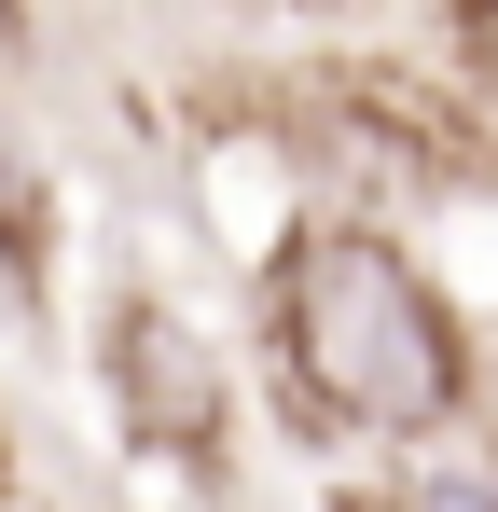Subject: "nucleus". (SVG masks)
Segmentation results:
<instances>
[{
  "mask_svg": "<svg viewBox=\"0 0 498 512\" xmlns=\"http://www.w3.org/2000/svg\"><path fill=\"white\" fill-rule=\"evenodd\" d=\"M263 333H277V374L319 429L429 443L471 416V333L374 222H305L263 277Z\"/></svg>",
  "mask_w": 498,
  "mask_h": 512,
  "instance_id": "nucleus-1",
  "label": "nucleus"
},
{
  "mask_svg": "<svg viewBox=\"0 0 498 512\" xmlns=\"http://www.w3.org/2000/svg\"><path fill=\"white\" fill-rule=\"evenodd\" d=\"M485 512H498V485H485Z\"/></svg>",
  "mask_w": 498,
  "mask_h": 512,
  "instance_id": "nucleus-7",
  "label": "nucleus"
},
{
  "mask_svg": "<svg viewBox=\"0 0 498 512\" xmlns=\"http://www.w3.org/2000/svg\"><path fill=\"white\" fill-rule=\"evenodd\" d=\"M443 28H457V56H471V70H485V84H498V0H457Z\"/></svg>",
  "mask_w": 498,
  "mask_h": 512,
  "instance_id": "nucleus-4",
  "label": "nucleus"
},
{
  "mask_svg": "<svg viewBox=\"0 0 498 512\" xmlns=\"http://www.w3.org/2000/svg\"><path fill=\"white\" fill-rule=\"evenodd\" d=\"M332 512H429V499H402V485H374V499H332Z\"/></svg>",
  "mask_w": 498,
  "mask_h": 512,
  "instance_id": "nucleus-5",
  "label": "nucleus"
},
{
  "mask_svg": "<svg viewBox=\"0 0 498 512\" xmlns=\"http://www.w3.org/2000/svg\"><path fill=\"white\" fill-rule=\"evenodd\" d=\"M42 263H56V194H42V167H28V139L0 125V277L42 291Z\"/></svg>",
  "mask_w": 498,
  "mask_h": 512,
  "instance_id": "nucleus-3",
  "label": "nucleus"
},
{
  "mask_svg": "<svg viewBox=\"0 0 498 512\" xmlns=\"http://www.w3.org/2000/svg\"><path fill=\"white\" fill-rule=\"evenodd\" d=\"M111 416H125V443H166V457H222V416H236L208 333L153 291L111 305Z\"/></svg>",
  "mask_w": 498,
  "mask_h": 512,
  "instance_id": "nucleus-2",
  "label": "nucleus"
},
{
  "mask_svg": "<svg viewBox=\"0 0 498 512\" xmlns=\"http://www.w3.org/2000/svg\"><path fill=\"white\" fill-rule=\"evenodd\" d=\"M14 42H28V14H14V0H0V56H14Z\"/></svg>",
  "mask_w": 498,
  "mask_h": 512,
  "instance_id": "nucleus-6",
  "label": "nucleus"
}]
</instances>
